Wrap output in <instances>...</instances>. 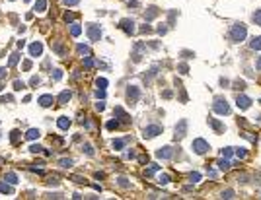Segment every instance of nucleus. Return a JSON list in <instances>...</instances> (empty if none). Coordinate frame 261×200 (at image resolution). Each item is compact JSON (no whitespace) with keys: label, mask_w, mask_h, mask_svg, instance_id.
Instances as JSON below:
<instances>
[{"label":"nucleus","mask_w":261,"mask_h":200,"mask_svg":"<svg viewBox=\"0 0 261 200\" xmlns=\"http://www.w3.org/2000/svg\"><path fill=\"white\" fill-rule=\"evenodd\" d=\"M158 183H160V184H168L170 183V175H160V177H158Z\"/></svg>","instance_id":"nucleus-37"},{"label":"nucleus","mask_w":261,"mask_h":200,"mask_svg":"<svg viewBox=\"0 0 261 200\" xmlns=\"http://www.w3.org/2000/svg\"><path fill=\"white\" fill-rule=\"evenodd\" d=\"M96 97H98V99H103V97H105V90H99V87H98V91H96Z\"/></svg>","instance_id":"nucleus-45"},{"label":"nucleus","mask_w":261,"mask_h":200,"mask_svg":"<svg viewBox=\"0 0 261 200\" xmlns=\"http://www.w3.org/2000/svg\"><path fill=\"white\" fill-rule=\"evenodd\" d=\"M0 192H2V194H12V187H10V184L8 183H0Z\"/></svg>","instance_id":"nucleus-23"},{"label":"nucleus","mask_w":261,"mask_h":200,"mask_svg":"<svg viewBox=\"0 0 261 200\" xmlns=\"http://www.w3.org/2000/svg\"><path fill=\"white\" fill-rule=\"evenodd\" d=\"M37 103L41 107H51L53 105V95H41V97L37 99Z\"/></svg>","instance_id":"nucleus-12"},{"label":"nucleus","mask_w":261,"mask_h":200,"mask_svg":"<svg viewBox=\"0 0 261 200\" xmlns=\"http://www.w3.org/2000/svg\"><path fill=\"white\" fill-rule=\"evenodd\" d=\"M0 90H2V86H0Z\"/></svg>","instance_id":"nucleus-60"},{"label":"nucleus","mask_w":261,"mask_h":200,"mask_svg":"<svg viewBox=\"0 0 261 200\" xmlns=\"http://www.w3.org/2000/svg\"><path fill=\"white\" fill-rule=\"evenodd\" d=\"M86 31H88L90 41H94V43H96V41H99V39H101V29H99V25H96V24H90Z\"/></svg>","instance_id":"nucleus-4"},{"label":"nucleus","mask_w":261,"mask_h":200,"mask_svg":"<svg viewBox=\"0 0 261 200\" xmlns=\"http://www.w3.org/2000/svg\"><path fill=\"white\" fill-rule=\"evenodd\" d=\"M162 127H160V124H150V127H146V128H144V138H154V136H158V134H162Z\"/></svg>","instance_id":"nucleus-5"},{"label":"nucleus","mask_w":261,"mask_h":200,"mask_svg":"<svg viewBox=\"0 0 261 200\" xmlns=\"http://www.w3.org/2000/svg\"><path fill=\"white\" fill-rule=\"evenodd\" d=\"M245 35H248V29H245L244 24H234L230 29V39L234 41V43H240L245 39Z\"/></svg>","instance_id":"nucleus-1"},{"label":"nucleus","mask_w":261,"mask_h":200,"mask_svg":"<svg viewBox=\"0 0 261 200\" xmlns=\"http://www.w3.org/2000/svg\"><path fill=\"white\" fill-rule=\"evenodd\" d=\"M236 155H238L240 159H244V158H245V148H238V150H236Z\"/></svg>","instance_id":"nucleus-42"},{"label":"nucleus","mask_w":261,"mask_h":200,"mask_svg":"<svg viewBox=\"0 0 261 200\" xmlns=\"http://www.w3.org/2000/svg\"><path fill=\"white\" fill-rule=\"evenodd\" d=\"M156 158H160V159H172L173 158V150L170 146H164V148H160V150L156 152Z\"/></svg>","instance_id":"nucleus-8"},{"label":"nucleus","mask_w":261,"mask_h":200,"mask_svg":"<svg viewBox=\"0 0 261 200\" xmlns=\"http://www.w3.org/2000/svg\"><path fill=\"white\" fill-rule=\"evenodd\" d=\"M113 113L117 115V117H121V121H123V122H129V115H127V113H125V111H123L121 107H115V111H113Z\"/></svg>","instance_id":"nucleus-16"},{"label":"nucleus","mask_w":261,"mask_h":200,"mask_svg":"<svg viewBox=\"0 0 261 200\" xmlns=\"http://www.w3.org/2000/svg\"><path fill=\"white\" fill-rule=\"evenodd\" d=\"M6 181H8L10 184H16L18 183V175L16 173H8V175H6Z\"/></svg>","instance_id":"nucleus-29"},{"label":"nucleus","mask_w":261,"mask_h":200,"mask_svg":"<svg viewBox=\"0 0 261 200\" xmlns=\"http://www.w3.org/2000/svg\"><path fill=\"white\" fill-rule=\"evenodd\" d=\"M158 16V8H148V12H144V20H152Z\"/></svg>","instance_id":"nucleus-21"},{"label":"nucleus","mask_w":261,"mask_h":200,"mask_svg":"<svg viewBox=\"0 0 261 200\" xmlns=\"http://www.w3.org/2000/svg\"><path fill=\"white\" fill-rule=\"evenodd\" d=\"M218 169H220V171H228V169H230V161L228 159H218Z\"/></svg>","instance_id":"nucleus-24"},{"label":"nucleus","mask_w":261,"mask_h":200,"mask_svg":"<svg viewBox=\"0 0 261 200\" xmlns=\"http://www.w3.org/2000/svg\"><path fill=\"white\" fill-rule=\"evenodd\" d=\"M6 74H8V72H6V68H0V80L6 78Z\"/></svg>","instance_id":"nucleus-56"},{"label":"nucleus","mask_w":261,"mask_h":200,"mask_svg":"<svg viewBox=\"0 0 261 200\" xmlns=\"http://www.w3.org/2000/svg\"><path fill=\"white\" fill-rule=\"evenodd\" d=\"M179 70H181V74H187V70H189V66H187V64H179Z\"/></svg>","instance_id":"nucleus-48"},{"label":"nucleus","mask_w":261,"mask_h":200,"mask_svg":"<svg viewBox=\"0 0 261 200\" xmlns=\"http://www.w3.org/2000/svg\"><path fill=\"white\" fill-rule=\"evenodd\" d=\"M47 10V0H37V2H35V12H45Z\"/></svg>","instance_id":"nucleus-18"},{"label":"nucleus","mask_w":261,"mask_h":200,"mask_svg":"<svg viewBox=\"0 0 261 200\" xmlns=\"http://www.w3.org/2000/svg\"><path fill=\"white\" fill-rule=\"evenodd\" d=\"M39 136H41V132L37 128H30V130H27V134H25L27 140H35V138H39Z\"/></svg>","instance_id":"nucleus-17"},{"label":"nucleus","mask_w":261,"mask_h":200,"mask_svg":"<svg viewBox=\"0 0 261 200\" xmlns=\"http://www.w3.org/2000/svg\"><path fill=\"white\" fill-rule=\"evenodd\" d=\"M220 153H222V158H232V153H234V152H232V148H224Z\"/></svg>","instance_id":"nucleus-39"},{"label":"nucleus","mask_w":261,"mask_h":200,"mask_svg":"<svg viewBox=\"0 0 261 200\" xmlns=\"http://www.w3.org/2000/svg\"><path fill=\"white\" fill-rule=\"evenodd\" d=\"M250 47H251L253 51H259V49H261V37H253L251 43H250Z\"/></svg>","instance_id":"nucleus-20"},{"label":"nucleus","mask_w":261,"mask_h":200,"mask_svg":"<svg viewBox=\"0 0 261 200\" xmlns=\"http://www.w3.org/2000/svg\"><path fill=\"white\" fill-rule=\"evenodd\" d=\"M21 68H24V70H30V68H31V60H25V62H24V66H21Z\"/></svg>","instance_id":"nucleus-52"},{"label":"nucleus","mask_w":261,"mask_h":200,"mask_svg":"<svg viewBox=\"0 0 261 200\" xmlns=\"http://www.w3.org/2000/svg\"><path fill=\"white\" fill-rule=\"evenodd\" d=\"M30 84H31V86H37V84H39V78H37V76H33Z\"/></svg>","instance_id":"nucleus-54"},{"label":"nucleus","mask_w":261,"mask_h":200,"mask_svg":"<svg viewBox=\"0 0 261 200\" xmlns=\"http://www.w3.org/2000/svg\"><path fill=\"white\" fill-rule=\"evenodd\" d=\"M162 95H164V97H172V91H170V90H166Z\"/></svg>","instance_id":"nucleus-57"},{"label":"nucleus","mask_w":261,"mask_h":200,"mask_svg":"<svg viewBox=\"0 0 261 200\" xmlns=\"http://www.w3.org/2000/svg\"><path fill=\"white\" fill-rule=\"evenodd\" d=\"M59 165L64 167V169H68V167H72V159H59Z\"/></svg>","instance_id":"nucleus-30"},{"label":"nucleus","mask_w":261,"mask_h":200,"mask_svg":"<svg viewBox=\"0 0 261 200\" xmlns=\"http://www.w3.org/2000/svg\"><path fill=\"white\" fill-rule=\"evenodd\" d=\"M208 124H211V127H213L216 132H224V124H222V122H218L216 118H208Z\"/></svg>","instance_id":"nucleus-15"},{"label":"nucleus","mask_w":261,"mask_h":200,"mask_svg":"<svg viewBox=\"0 0 261 200\" xmlns=\"http://www.w3.org/2000/svg\"><path fill=\"white\" fill-rule=\"evenodd\" d=\"M70 97H72V91L64 90V91H62V93L59 95V99H57V101H59L61 105H64V103H68V101H70Z\"/></svg>","instance_id":"nucleus-13"},{"label":"nucleus","mask_w":261,"mask_h":200,"mask_svg":"<svg viewBox=\"0 0 261 200\" xmlns=\"http://www.w3.org/2000/svg\"><path fill=\"white\" fill-rule=\"evenodd\" d=\"M234 86H236V87H234V90H244V86H245V84H244V82H236Z\"/></svg>","instance_id":"nucleus-53"},{"label":"nucleus","mask_w":261,"mask_h":200,"mask_svg":"<svg viewBox=\"0 0 261 200\" xmlns=\"http://www.w3.org/2000/svg\"><path fill=\"white\" fill-rule=\"evenodd\" d=\"M119 184H121V187H123V189H129V187H130V183H129L127 179H123V177H121V179H119Z\"/></svg>","instance_id":"nucleus-43"},{"label":"nucleus","mask_w":261,"mask_h":200,"mask_svg":"<svg viewBox=\"0 0 261 200\" xmlns=\"http://www.w3.org/2000/svg\"><path fill=\"white\" fill-rule=\"evenodd\" d=\"M96 86L99 87V90H105V87H107V80L105 78H98L96 80Z\"/></svg>","instance_id":"nucleus-28"},{"label":"nucleus","mask_w":261,"mask_h":200,"mask_svg":"<svg viewBox=\"0 0 261 200\" xmlns=\"http://www.w3.org/2000/svg\"><path fill=\"white\" fill-rule=\"evenodd\" d=\"M253 21H255L257 25H261V10H255V12H253Z\"/></svg>","instance_id":"nucleus-35"},{"label":"nucleus","mask_w":261,"mask_h":200,"mask_svg":"<svg viewBox=\"0 0 261 200\" xmlns=\"http://www.w3.org/2000/svg\"><path fill=\"white\" fill-rule=\"evenodd\" d=\"M14 90H16V91H21V90H25V84L21 82V80H14Z\"/></svg>","instance_id":"nucleus-27"},{"label":"nucleus","mask_w":261,"mask_h":200,"mask_svg":"<svg viewBox=\"0 0 261 200\" xmlns=\"http://www.w3.org/2000/svg\"><path fill=\"white\" fill-rule=\"evenodd\" d=\"M236 105L240 107V109H248L251 105V99L248 97V95H238V99H236Z\"/></svg>","instance_id":"nucleus-10"},{"label":"nucleus","mask_w":261,"mask_h":200,"mask_svg":"<svg viewBox=\"0 0 261 200\" xmlns=\"http://www.w3.org/2000/svg\"><path fill=\"white\" fill-rule=\"evenodd\" d=\"M199 179H201V175H199V173H191V181H193V183H197Z\"/></svg>","instance_id":"nucleus-50"},{"label":"nucleus","mask_w":261,"mask_h":200,"mask_svg":"<svg viewBox=\"0 0 261 200\" xmlns=\"http://www.w3.org/2000/svg\"><path fill=\"white\" fill-rule=\"evenodd\" d=\"M257 68H259V70H261V58H259V62H257Z\"/></svg>","instance_id":"nucleus-58"},{"label":"nucleus","mask_w":261,"mask_h":200,"mask_svg":"<svg viewBox=\"0 0 261 200\" xmlns=\"http://www.w3.org/2000/svg\"><path fill=\"white\" fill-rule=\"evenodd\" d=\"M43 53V45L39 41H35V43H31V47H30V55L31 56H39Z\"/></svg>","instance_id":"nucleus-11"},{"label":"nucleus","mask_w":261,"mask_h":200,"mask_svg":"<svg viewBox=\"0 0 261 200\" xmlns=\"http://www.w3.org/2000/svg\"><path fill=\"white\" fill-rule=\"evenodd\" d=\"M119 27H121L125 33H129V35H133V33H135V21H133V20H121Z\"/></svg>","instance_id":"nucleus-9"},{"label":"nucleus","mask_w":261,"mask_h":200,"mask_svg":"<svg viewBox=\"0 0 261 200\" xmlns=\"http://www.w3.org/2000/svg\"><path fill=\"white\" fill-rule=\"evenodd\" d=\"M117 127H119V121H109V122L105 124V128H107V130H115Z\"/></svg>","instance_id":"nucleus-33"},{"label":"nucleus","mask_w":261,"mask_h":200,"mask_svg":"<svg viewBox=\"0 0 261 200\" xmlns=\"http://www.w3.org/2000/svg\"><path fill=\"white\" fill-rule=\"evenodd\" d=\"M76 51H78V55H82V56H90V47H86V45H78Z\"/></svg>","instance_id":"nucleus-22"},{"label":"nucleus","mask_w":261,"mask_h":200,"mask_svg":"<svg viewBox=\"0 0 261 200\" xmlns=\"http://www.w3.org/2000/svg\"><path fill=\"white\" fill-rule=\"evenodd\" d=\"M30 152H31V153H41L43 148H41L39 144H33V146H30Z\"/></svg>","instance_id":"nucleus-34"},{"label":"nucleus","mask_w":261,"mask_h":200,"mask_svg":"<svg viewBox=\"0 0 261 200\" xmlns=\"http://www.w3.org/2000/svg\"><path fill=\"white\" fill-rule=\"evenodd\" d=\"M129 6H130V8H136V6H139V2H136V0H129Z\"/></svg>","instance_id":"nucleus-55"},{"label":"nucleus","mask_w":261,"mask_h":200,"mask_svg":"<svg viewBox=\"0 0 261 200\" xmlns=\"http://www.w3.org/2000/svg\"><path fill=\"white\" fill-rule=\"evenodd\" d=\"M18 60H20V55H18V53H12V55H10V60H8V66H16Z\"/></svg>","instance_id":"nucleus-25"},{"label":"nucleus","mask_w":261,"mask_h":200,"mask_svg":"<svg viewBox=\"0 0 261 200\" xmlns=\"http://www.w3.org/2000/svg\"><path fill=\"white\" fill-rule=\"evenodd\" d=\"M6 101H14V97L12 95H2V97H0V103H6Z\"/></svg>","instance_id":"nucleus-46"},{"label":"nucleus","mask_w":261,"mask_h":200,"mask_svg":"<svg viewBox=\"0 0 261 200\" xmlns=\"http://www.w3.org/2000/svg\"><path fill=\"white\" fill-rule=\"evenodd\" d=\"M64 2V6H74V4H78L80 0H62Z\"/></svg>","instance_id":"nucleus-47"},{"label":"nucleus","mask_w":261,"mask_h":200,"mask_svg":"<svg viewBox=\"0 0 261 200\" xmlns=\"http://www.w3.org/2000/svg\"><path fill=\"white\" fill-rule=\"evenodd\" d=\"M222 198H234V190H224L222 192Z\"/></svg>","instance_id":"nucleus-44"},{"label":"nucleus","mask_w":261,"mask_h":200,"mask_svg":"<svg viewBox=\"0 0 261 200\" xmlns=\"http://www.w3.org/2000/svg\"><path fill=\"white\" fill-rule=\"evenodd\" d=\"M80 33H82L80 24H72V27H70V35H72V37H78Z\"/></svg>","instance_id":"nucleus-19"},{"label":"nucleus","mask_w":261,"mask_h":200,"mask_svg":"<svg viewBox=\"0 0 261 200\" xmlns=\"http://www.w3.org/2000/svg\"><path fill=\"white\" fill-rule=\"evenodd\" d=\"M96 109H98V111H103V109H105L103 101H98V103H96Z\"/></svg>","instance_id":"nucleus-51"},{"label":"nucleus","mask_w":261,"mask_h":200,"mask_svg":"<svg viewBox=\"0 0 261 200\" xmlns=\"http://www.w3.org/2000/svg\"><path fill=\"white\" fill-rule=\"evenodd\" d=\"M139 97H140V90L136 86H129V90H127V99L130 101V103H136L139 101Z\"/></svg>","instance_id":"nucleus-7"},{"label":"nucleus","mask_w":261,"mask_h":200,"mask_svg":"<svg viewBox=\"0 0 261 200\" xmlns=\"http://www.w3.org/2000/svg\"><path fill=\"white\" fill-rule=\"evenodd\" d=\"M191 148H193V152H195V153H199V155H203L207 150H211L208 142H207V140H203V138H195V140H193V144H191Z\"/></svg>","instance_id":"nucleus-3"},{"label":"nucleus","mask_w":261,"mask_h":200,"mask_svg":"<svg viewBox=\"0 0 261 200\" xmlns=\"http://www.w3.org/2000/svg\"><path fill=\"white\" fill-rule=\"evenodd\" d=\"M18 138H20V132H18V130H12V134H10L12 144H16V142H18Z\"/></svg>","instance_id":"nucleus-40"},{"label":"nucleus","mask_w":261,"mask_h":200,"mask_svg":"<svg viewBox=\"0 0 261 200\" xmlns=\"http://www.w3.org/2000/svg\"><path fill=\"white\" fill-rule=\"evenodd\" d=\"M57 124H59V128H61V130H68V127H70V118H68V117H61L59 121H57Z\"/></svg>","instance_id":"nucleus-14"},{"label":"nucleus","mask_w":261,"mask_h":200,"mask_svg":"<svg viewBox=\"0 0 261 200\" xmlns=\"http://www.w3.org/2000/svg\"><path fill=\"white\" fill-rule=\"evenodd\" d=\"M213 109H214L218 115H228V113H230V105H228V101L224 99L222 95H218V97H214Z\"/></svg>","instance_id":"nucleus-2"},{"label":"nucleus","mask_w":261,"mask_h":200,"mask_svg":"<svg viewBox=\"0 0 261 200\" xmlns=\"http://www.w3.org/2000/svg\"><path fill=\"white\" fill-rule=\"evenodd\" d=\"M51 45H53V49L57 51V53H59L61 56L64 55V49H62V45H61V43H51Z\"/></svg>","instance_id":"nucleus-31"},{"label":"nucleus","mask_w":261,"mask_h":200,"mask_svg":"<svg viewBox=\"0 0 261 200\" xmlns=\"http://www.w3.org/2000/svg\"><path fill=\"white\" fill-rule=\"evenodd\" d=\"M61 78H62V70H61V68L53 70V80H61Z\"/></svg>","instance_id":"nucleus-41"},{"label":"nucleus","mask_w":261,"mask_h":200,"mask_svg":"<svg viewBox=\"0 0 261 200\" xmlns=\"http://www.w3.org/2000/svg\"><path fill=\"white\" fill-rule=\"evenodd\" d=\"M74 18H76V14H72V12H66V14H64V21H66V24L74 21Z\"/></svg>","instance_id":"nucleus-36"},{"label":"nucleus","mask_w":261,"mask_h":200,"mask_svg":"<svg viewBox=\"0 0 261 200\" xmlns=\"http://www.w3.org/2000/svg\"><path fill=\"white\" fill-rule=\"evenodd\" d=\"M0 163H4V159H2V158H0Z\"/></svg>","instance_id":"nucleus-59"},{"label":"nucleus","mask_w":261,"mask_h":200,"mask_svg":"<svg viewBox=\"0 0 261 200\" xmlns=\"http://www.w3.org/2000/svg\"><path fill=\"white\" fill-rule=\"evenodd\" d=\"M82 150L86 152V155H94V148H92L90 144H84V146H82Z\"/></svg>","instance_id":"nucleus-38"},{"label":"nucleus","mask_w":261,"mask_h":200,"mask_svg":"<svg viewBox=\"0 0 261 200\" xmlns=\"http://www.w3.org/2000/svg\"><path fill=\"white\" fill-rule=\"evenodd\" d=\"M125 144H127V140H113V148H115V150H123Z\"/></svg>","instance_id":"nucleus-26"},{"label":"nucleus","mask_w":261,"mask_h":200,"mask_svg":"<svg viewBox=\"0 0 261 200\" xmlns=\"http://www.w3.org/2000/svg\"><path fill=\"white\" fill-rule=\"evenodd\" d=\"M94 64H96V62H94L92 56H84V66H86V68H92Z\"/></svg>","instance_id":"nucleus-32"},{"label":"nucleus","mask_w":261,"mask_h":200,"mask_svg":"<svg viewBox=\"0 0 261 200\" xmlns=\"http://www.w3.org/2000/svg\"><path fill=\"white\" fill-rule=\"evenodd\" d=\"M185 134H187V121L181 118V121L176 124V134H173V136H176V140H181Z\"/></svg>","instance_id":"nucleus-6"},{"label":"nucleus","mask_w":261,"mask_h":200,"mask_svg":"<svg viewBox=\"0 0 261 200\" xmlns=\"http://www.w3.org/2000/svg\"><path fill=\"white\" fill-rule=\"evenodd\" d=\"M166 31H168V27H164V24H162V25H158V33H160V35H164Z\"/></svg>","instance_id":"nucleus-49"},{"label":"nucleus","mask_w":261,"mask_h":200,"mask_svg":"<svg viewBox=\"0 0 261 200\" xmlns=\"http://www.w3.org/2000/svg\"><path fill=\"white\" fill-rule=\"evenodd\" d=\"M25 2H30V0H25Z\"/></svg>","instance_id":"nucleus-61"}]
</instances>
